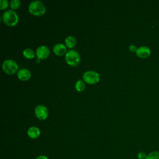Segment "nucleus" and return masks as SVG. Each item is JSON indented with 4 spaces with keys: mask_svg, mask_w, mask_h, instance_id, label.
<instances>
[{
    "mask_svg": "<svg viewBox=\"0 0 159 159\" xmlns=\"http://www.w3.org/2000/svg\"><path fill=\"white\" fill-rule=\"evenodd\" d=\"M4 22L9 26L16 25L19 21V16L17 12L12 9L6 10L2 16Z\"/></svg>",
    "mask_w": 159,
    "mask_h": 159,
    "instance_id": "f257e3e1",
    "label": "nucleus"
},
{
    "mask_svg": "<svg viewBox=\"0 0 159 159\" xmlns=\"http://www.w3.org/2000/svg\"><path fill=\"white\" fill-rule=\"evenodd\" d=\"M29 11L34 16H42L46 12V7L42 1L34 0L30 2Z\"/></svg>",
    "mask_w": 159,
    "mask_h": 159,
    "instance_id": "f03ea898",
    "label": "nucleus"
},
{
    "mask_svg": "<svg viewBox=\"0 0 159 159\" xmlns=\"http://www.w3.org/2000/svg\"><path fill=\"white\" fill-rule=\"evenodd\" d=\"M65 58L66 63L71 66H76L79 64L81 60V57L79 53L75 50H69L65 55Z\"/></svg>",
    "mask_w": 159,
    "mask_h": 159,
    "instance_id": "7ed1b4c3",
    "label": "nucleus"
},
{
    "mask_svg": "<svg viewBox=\"0 0 159 159\" xmlns=\"http://www.w3.org/2000/svg\"><path fill=\"white\" fill-rule=\"evenodd\" d=\"M2 66L4 71L9 75L15 73L18 70L17 63L12 59L5 60L2 63Z\"/></svg>",
    "mask_w": 159,
    "mask_h": 159,
    "instance_id": "20e7f679",
    "label": "nucleus"
},
{
    "mask_svg": "<svg viewBox=\"0 0 159 159\" xmlns=\"http://www.w3.org/2000/svg\"><path fill=\"white\" fill-rule=\"evenodd\" d=\"M83 80L89 84H94L99 81V74L93 70L86 71L83 75Z\"/></svg>",
    "mask_w": 159,
    "mask_h": 159,
    "instance_id": "39448f33",
    "label": "nucleus"
},
{
    "mask_svg": "<svg viewBox=\"0 0 159 159\" xmlns=\"http://www.w3.org/2000/svg\"><path fill=\"white\" fill-rule=\"evenodd\" d=\"M35 114L38 119L40 120H45L48 115L47 107L43 104L37 105L35 108Z\"/></svg>",
    "mask_w": 159,
    "mask_h": 159,
    "instance_id": "423d86ee",
    "label": "nucleus"
},
{
    "mask_svg": "<svg viewBox=\"0 0 159 159\" xmlns=\"http://www.w3.org/2000/svg\"><path fill=\"white\" fill-rule=\"evenodd\" d=\"M36 55L38 59H45L50 55V50L46 45H40L36 50Z\"/></svg>",
    "mask_w": 159,
    "mask_h": 159,
    "instance_id": "0eeeda50",
    "label": "nucleus"
},
{
    "mask_svg": "<svg viewBox=\"0 0 159 159\" xmlns=\"http://www.w3.org/2000/svg\"><path fill=\"white\" fill-rule=\"evenodd\" d=\"M151 53L150 49L146 46H142L139 48H137L136 50V55L137 57L142 58H145L150 56Z\"/></svg>",
    "mask_w": 159,
    "mask_h": 159,
    "instance_id": "6e6552de",
    "label": "nucleus"
},
{
    "mask_svg": "<svg viewBox=\"0 0 159 159\" xmlns=\"http://www.w3.org/2000/svg\"><path fill=\"white\" fill-rule=\"evenodd\" d=\"M66 47L62 43H56L53 47V51L57 55H63L65 53L66 54Z\"/></svg>",
    "mask_w": 159,
    "mask_h": 159,
    "instance_id": "1a4fd4ad",
    "label": "nucleus"
},
{
    "mask_svg": "<svg viewBox=\"0 0 159 159\" xmlns=\"http://www.w3.org/2000/svg\"><path fill=\"white\" fill-rule=\"evenodd\" d=\"M31 76V73L27 68H21L17 72V77L23 81L27 80Z\"/></svg>",
    "mask_w": 159,
    "mask_h": 159,
    "instance_id": "9d476101",
    "label": "nucleus"
},
{
    "mask_svg": "<svg viewBox=\"0 0 159 159\" xmlns=\"http://www.w3.org/2000/svg\"><path fill=\"white\" fill-rule=\"evenodd\" d=\"M27 135L32 139H37L40 135V130L39 127L36 126H32L28 129Z\"/></svg>",
    "mask_w": 159,
    "mask_h": 159,
    "instance_id": "9b49d317",
    "label": "nucleus"
},
{
    "mask_svg": "<svg viewBox=\"0 0 159 159\" xmlns=\"http://www.w3.org/2000/svg\"><path fill=\"white\" fill-rule=\"evenodd\" d=\"M65 45L69 48H73L76 45V40L75 37L73 35H68L66 37L65 40Z\"/></svg>",
    "mask_w": 159,
    "mask_h": 159,
    "instance_id": "f8f14e48",
    "label": "nucleus"
},
{
    "mask_svg": "<svg viewBox=\"0 0 159 159\" xmlns=\"http://www.w3.org/2000/svg\"><path fill=\"white\" fill-rule=\"evenodd\" d=\"M23 55L27 58H33L35 57V52L31 48H25L23 50Z\"/></svg>",
    "mask_w": 159,
    "mask_h": 159,
    "instance_id": "ddd939ff",
    "label": "nucleus"
},
{
    "mask_svg": "<svg viewBox=\"0 0 159 159\" xmlns=\"http://www.w3.org/2000/svg\"><path fill=\"white\" fill-rule=\"evenodd\" d=\"M85 88V83L83 80H78L75 83V89L78 91H82Z\"/></svg>",
    "mask_w": 159,
    "mask_h": 159,
    "instance_id": "4468645a",
    "label": "nucleus"
},
{
    "mask_svg": "<svg viewBox=\"0 0 159 159\" xmlns=\"http://www.w3.org/2000/svg\"><path fill=\"white\" fill-rule=\"evenodd\" d=\"M146 159H159V152L153 151L147 155Z\"/></svg>",
    "mask_w": 159,
    "mask_h": 159,
    "instance_id": "2eb2a0df",
    "label": "nucleus"
},
{
    "mask_svg": "<svg viewBox=\"0 0 159 159\" xmlns=\"http://www.w3.org/2000/svg\"><path fill=\"white\" fill-rule=\"evenodd\" d=\"M20 5V1L19 0H11L10 1V6L12 9H17Z\"/></svg>",
    "mask_w": 159,
    "mask_h": 159,
    "instance_id": "dca6fc26",
    "label": "nucleus"
},
{
    "mask_svg": "<svg viewBox=\"0 0 159 159\" xmlns=\"http://www.w3.org/2000/svg\"><path fill=\"white\" fill-rule=\"evenodd\" d=\"M9 5V1L7 0H1L0 1V8L4 9L6 8Z\"/></svg>",
    "mask_w": 159,
    "mask_h": 159,
    "instance_id": "f3484780",
    "label": "nucleus"
},
{
    "mask_svg": "<svg viewBox=\"0 0 159 159\" xmlns=\"http://www.w3.org/2000/svg\"><path fill=\"white\" fill-rule=\"evenodd\" d=\"M147 155L144 152H140L137 153L138 159H146Z\"/></svg>",
    "mask_w": 159,
    "mask_h": 159,
    "instance_id": "a211bd4d",
    "label": "nucleus"
},
{
    "mask_svg": "<svg viewBox=\"0 0 159 159\" xmlns=\"http://www.w3.org/2000/svg\"><path fill=\"white\" fill-rule=\"evenodd\" d=\"M129 50L130 52H136V50H137V47L135 45H130L129 46Z\"/></svg>",
    "mask_w": 159,
    "mask_h": 159,
    "instance_id": "6ab92c4d",
    "label": "nucleus"
},
{
    "mask_svg": "<svg viewBox=\"0 0 159 159\" xmlns=\"http://www.w3.org/2000/svg\"><path fill=\"white\" fill-rule=\"evenodd\" d=\"M35 159H48V158H47V156L43 155H39V156L37 157Z\"/></svg>",
    "mask_w": 159,
    "mask_h": 159,
    "instance_id": "aec40b11",
    "label": "nucleus"
}]
</instances>
